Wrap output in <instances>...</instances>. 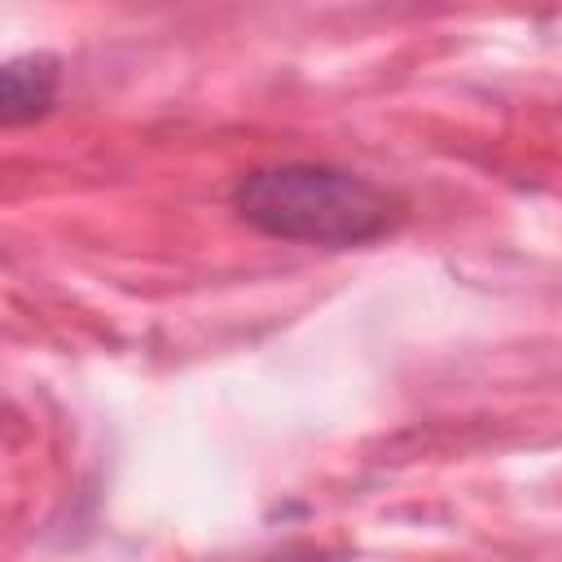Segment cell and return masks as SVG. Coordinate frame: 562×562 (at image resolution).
Here are the masks:
<instances>
[{
  "label": "cell",
  "mask_w": 562,
  "mask_h": 562,
  "mask_svg": "<svg viewBox=\"0 0 562 562\" xmlns=\"http://www.w3.org/2000/svg\"><path fill=\"white\" fill-rule=\"evenodd\" d=\"M233 206L263 237L303 246H364L404 220L391 189L325 162L259 167L237 180Z\"/></svg>",
  "instance_id": "obj_1"
},
{
  "label": "cell",
  "mask_w": 562,
  "mask_h": 562,
  "mask_svg": "<svg viewBox=\"0 0 562 562\" xmlns=\"http://www.w3.org/2000/svg\"><path fill=\"white\" fill-rule=\"evenodd\" d=\"M57 79H61V61L53 53L13 57L0 70V119L4 123H31V119L48 114V105L57 97Z\"/></svg>",
  "instance_id": "obj_2"
}]
</instances>
